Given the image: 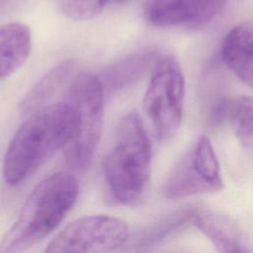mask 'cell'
<instances>
[{
  "mask_svg": "<svg viewBox=\"0 0 253 253\" xmlns=\"http://www.w3.org/2000/svg\"><path fill=\"white\" fill-rule=\"evenodd\" d=\"M31 47L32 38L28 26L8 23L0 27V81L25 63Z\"/></svg>",
  "mask_w": 253,
  "mask_h": 253,
  "instance_id": "obj_12",
  "label": "cell"
},
{
  "mask_svg": "<svg viewBox=\"0 0 253 253\" xmlns=\"http://www.w3.org/2000/svg\"><path fill=\"white\" fill-rule=\"evenodd\" d=\"M128 238V226L121 218L95 214L77 218L61 230L44 253H107Z\"/></svg>",
  "mask_w": 253,
  "mask_h": 253,
  "instance_id": "obj_6",
  "label": "cell"
},
{
  "mask_svg": "<svg viewBox=\"0 0 253 253\" xmlns=\"http://www.w3.org/2000/svg\"><path fill=\"white\" fill-rule=\"evenodd\" d=\"M223 188L219 163L213 146L207 136H201L194 148L185 155L167 177L162 192L167 199H181Z\"/></svg>",
  "mask_w": 253,
  "mask_h": 253,
  "instance_id": "obj_7",
  "label": "cell"
},
{
  "mask_svg": "<svg viewBox=\"0 0 253 253\" xmlns=\"http://www.w3.org/2000/svg\"><path fill=\"white\" fill-rule=\"evenodd\" d=\"M105 93L98 76L83 72L71 82L67 103L75 115V132L64 146L68 166L77 171L87 169L92 161L104 125Z\"/></svg>",
  "mask_w": 253,
  "mask_h": 253,
  "instance_id": "obj_4",
  "label": "cell"
},
{
  "mask_svg": "<svg viewBox=\"0 0 253 253\" xmlns=\"http://www.w3.org/2000/svg\"><path fill=\"white\" fill-rule=\"evenodd\" d=\"M221 57L228 69L253 89V22L240 23L226 34Z\"/></svg>",
  "mask_w": 253,
  "mask_h": 253,
  "instance_id": "obj_10",
  "label": "cell"
},
{
  "mask_svg": "<svg viewBox=\"0 0 253 253\" xmlns=\"http://www.w3.org/2000/svg\"><path fill=\"white\" fill-rule=\"evenodd\" d=\"M103 171L108 189L118 203L132 204L143 194L150 178L151 144L135 111L119 123L115 144L103 161Z\"/></svg>",
  "mask_w": 253,
  "mask_h": 253,
  "instance_id": "obj_3",
  "label": "cell"
},
{
  "mask_svg": "<svg viewBox=\"0 0 253 253\" xmlns=\"http://www.w3.org/2000/svg\"><path fill=\"white\" fill-rule=\"evenodd\" d=\"M78 194L79 184L71 173L57 172L41 181L0 241V253H24L41 242L63 220Z\"/></svg>",
  "mask_w": 253,
  "mask_h": 253,
  "instance_id": "obj_2",
  "label": "cell"
},
{
  "mask_svg": "<svg viewBox=\"0 0 253 253\" xmlns=\"http://www.w3.org/2000/svg\"><path fill=\"white\" fill-rule=\"evenodd\" d=\"M131 0H57L62 14L75 21H86L96 18L108 7Z\"/></svg>",
  "mask_w": 253,
  "mask_h": 253,
  "instance_id": "obj_14",
  "label": "cell"
},
{
  "mask_svg": "<svg viewBox=\"0 0 253 253\" xmlns=\"http://www.w3.org/2000/svg\"><path fill=\"white\" fill-rule=\"evenodd\" d=\"M228 118L238 139L248 142L253 138V97L242 96L229 107Z\"/></svg>",
  "mask_w": 253,
  "mask_h": 253,
  "instance_id": "obj_15",
  "label": "cell"
},
{
  "mask_svg": "<svg viewBox=\"0 0 253 253\" xmlns=\"http://www.w3.org/2000/svg\"><path fill=\"white\" fill-rule=\"evenodd\" d=\"M161 58L158 50L147 48L133 52L106 67L99 77L104 93L114 94L141 79L152 71Z\"/></svg>",
  "mask_w": 253,
  "mask_h": 253,
  "instance_id": "obj_11",
  "label": "cell"
},
{
  "mask_svg": "<svg viewBox=\"0 0 253 253\" xmlns=\"http://www.w3.org/2000/svg\"><path fill=\"white\" fill-rule=\"evenodd\" d=\"M74 65L73 60L66 59L44 73L23 98L20 104L21 113L32 115L49 105L48 102L69 77Z\"/></svg>",
  "mask_w": 253,
  "mask_h": 253,
  "instance_id": "obj_13",
  "label": "cell"
},
{
  "mask_svg": "<svg viewBox=\"0 0 253 253\" xmlns=\"http://www.w3.org/2000/svg\"><path fill=\"white\" fill-rule=\"evenodd\" d=\"M185 78L177 59L161 57L152 70L143 97V110L155 136L160 140L171 138L179 129L184 108Z\"/></svg>",
  "mask_w": 253,
  "mask_h": 253,
  "instance_id": "obj_5",
  "label": "cell"
},
{
  "mask_svg": "<svg viewBox=\"0 0 253 253\" xmlns=\"http://www.w3.org/2000/svg\"><path fill=\"white\" fill-rule=\"evenodd\" d=\"M229 0H147L145 20L154 27L203 28L222 11Z\"/></svg>",
  "mask_w": 253,
  "mask_h": 253,
  "instance_id": "obj_8",
  "label": "cell"
},
{
  "mask_svg": "<svg viewBox=\"0 0 253 253\" xmlns=\"http://www.w3.org/2000/svg\"><path fill=\"white\" fill-rule=\"evenodd\" d=\"M75 115L67 102L49 104L33 113L14 133L4 156L3 176L7 184L25 181L75 132Z\"/></svg>",
  "mask_w": 253,
  "mask_h": 253,
  "instance_id": "obj_1",
  "label": "cell"
},
{
  "mask_svg": "<svg viewBox=\"0 0 253 253\" xmlns=\"http://www.w3.org/2000/svg\"><path fill=\"white\" fill-rule=\"evenodd\" d=\"M192 222L218 253H253L252 243L229 218L208 211H194Z\"/></svg>",
  "mask_w": 253,
  "mask_h": 253,
  "instance_id": "obj_9",
  "label": "cell"
}]
</instances>
